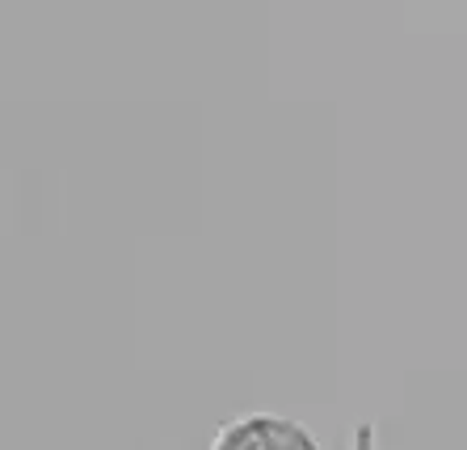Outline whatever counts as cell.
<instances>
[{"label": "cell", "instance_id": "cell-1", "mask_svg": "<svg viewBox=\"0 0 467 450\" xmlns=\"http://www.w3.org/2000/svg\"><path fill=\"white\" fill-rule=\"evenodd\" d=\"M207 450H320V442L299 421L257 413V417H240L223 425Z\"/></svg>", "mask_w": 467, "mask_h": 450}]
</instances>
